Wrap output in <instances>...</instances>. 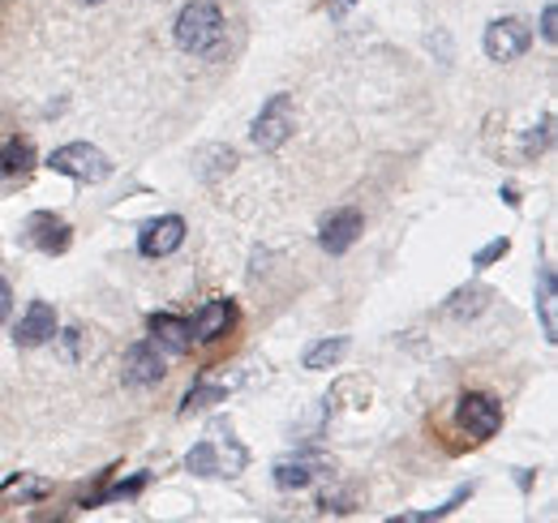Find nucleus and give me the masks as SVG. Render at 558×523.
Segmentation results:
<instances>
[{"label":"nucleus","instance_id":"1a4fd4ad","mask_svg":"<svg viewBox=\"0 0 558 523\" xmlns=\"http://www.w3.org/2000/svg\"><path fill=\"white\" fill-rule=\"evenodd\" d=\"M361 228H365V219H361V210H356V206L331 210V215L318 223V245H323L331 258H340V254H349L352 245H356Z\"/></svg>","mask_w":558,"mask_h":523},{"label":"nucleus","instance_id":"ddd939ff","mask_svg":"<svg viewBox=\"0 0 558 523\" xmlns=\"http://www.w3.org/2000/svg\"><path fill=\"white\" fill-rule=\"evenodd\" d=\"M31 168H35V146H31V137H9V142H0V181H22V177H31Z\"/></svg>","mask_w":558,"mask_h":523},{"label":"nucleus","instance_id":"7ed1b4c3","mask_svg":"<svg viewBox=\"0 0 558 523\" xmlns=\"http://www.w3.org/2000/svg\"><path fill=\"white\" fill-rule=\"evenodd\" d=\"M292 133H296V104H292V95L279 90V95H271V99L263 104V112L254 117L250 137H254L258 150H279Z\"/></svg>","mask_w":558,"mask_h":523},{"label":"nucleus","instance_id":"dca6fc26","mask_svg":"<svg viewBox=\"0 0 558 523\" xmlns=\"http://www.w3.org/2000/svg\"><path fill=\"white\" fill-rule=\"evenodd\" d=\"M349 339L344 335H336V339H318V343H310L305 348V356H301V365L305 369H336L344 356H349Z\"/></svg>","mask_w":558,"mask_h":523},{"label":"nucleus","instance_id":"393cba45","mask_svg":"<svg viewBox=\"0 0 558 523\" xmlns=\"http://www.w3.org/2000/svg\"><path fill=\"white\" fill-rule=\"evenodd\" d=\"M352 4H356V0H331V13H336V17H344Z\"/></svg>","mask_w":558,"mask_h":523},{"label":"nucleus","instance_id":"f257e3e1","mask_svg":"<svg viewBox=\"0 0 558 523\" xmlns=\"http://www.w3.org/2000/svg\"><path fill=\"white\" fill-rule=\"evenodd\" d=\"M177 48L185 57H198V61H215L228 44V17L215 0H190L181 13H177Z\"/></svg>","mask_w":558,"mask_h":523},{"label":"nucleus","instance_id":"a211bd4d","mask_svg":"<svg viewBox=\"0 0 558 523\" xmlns=\"http://www.w3.org/2000/svg\"><path fill=\"white\" fill-rule=\"evenodd\" d=\"M469 498H473V485H460V489H456V494H451V498H447L442 507H434V511H404V515H396V523H434V520H447V515H451V511H456L460 502H469Z\"/></svg>","mask_w":558,"mask_h":523},{"label":"nucleus","instance_id":"0eeeda50","mask_svg":"<svg viewBox=\"0 0 558 523\" xmlns=\"http://www.w3.org/2000/svg\"><path fill=\"white\" fill-rule=\"evenodd\" d=\"M185 219L181 215H159V219H150V223H142L138 232V254L142 258H168V254H177L181 245H185Z\"/></svg>","mask_w":558,"mask_h":523},{"label":"nucleus","instance_id":"9b49d317","mask_svg":"<svg viewBox=\"0 0 558 523\" xmlns=\"http://www.w3.org/2000/svg\"><path fill=\"white\" fill-rule=\"evenodd\" d=\"M232 327H236V305H232V301H223V296L207 301V305L190 318V330H194V339H198V343H215V339H223Z\"/></svg>","mask_w":558,"mask_h":523},{"label":"nucleus","instance_id":"4468645a","mask_svg":"<svg viewBox=\"0 0 558 523\" xmlns=\"http://www.w3.org/2000/svg\"><path fill=\"white\" fill-rule=\"evenodd\" d=\"M555 301H558L555 266H550V262H542V270H537V314H542V330H546V339H550V343H555V339H558Z\"/></svg>","mask_w":558,"mask_h":523},{"label":"nucleus","instance_id":"9d476101","mask_svg":"<svg viewBox=\"0 0 558 523\" xmlns=\"http://www.w3.org/2000/svg\"><path fill=\"white\" fill-rule=\"evenodd\" d=\"M52 339H57V309L48 301H31L26 314H22V323L13 327V343L17 348H44Z\"/></svg>","mask_w":558,"mask_h":523},{"label":"nucleus","instance_id":"aec40b11","mask_svg":"<svg viewBox=\"0 0 558 523\" xmlns=\"http://www.w3.org/2000/svg\"><path fill=\"white\" fill-rule=\"evenodd\" d=\"M228 391L223 387H210V382H198V387H190L185 394V403H181V412H198V408H210V403H223Z\"/></svg>","mask_w":558,"mask_h":523},{"label":"nucleus","instance_id":"a878e982","mask_svg":"<svg viewBox=\"0 0 558 523\" xmlns=\"http://www.w3.org/2000/svg\"><path fill=\"white\" fill-rule=\"evenodd\" d=\"M90 4H99V0H90Z\"/></svg>","mask_w":558,"mask_h":523},{"label":"nucleus","instance_id":"20e7f679","mask_svg":"<svg viewBox=\"0 0 558 523\" xmlns=\"http://www.w3.org/2000/svg\"><path fill=\"white\" fill-rule=\"evenodd\" d=\"M456 425H460L473 442H489V438L502 429V403L486 391L460 394V403H456Z\"/></svg>","mask_w":558,"mask_h":523},{"label":"nucleus","instance_id":"412c9836","mask_svg":"<svg viewBox=\"0 0 558 523\" xmlns=\"http://www.w3.org/2000/svg\"><path fill=\"white\" fill-rule=\"evenodd\" d=\"M507 254H511V241H507V236H498V241H489L486 250H477L473 266H477V270H486V266H494V262L507 258Z\"/></svg>","mask_w":558,"mask_h":523},{"label":"nucleus","instance_id":"f03ea898","mask_svg":"<svg viewBox=\"0 0 558 523\" xmlns=\"http://www.w3.org/2000/svg\"><path fill=\"white\" fill-rule=\"evenodd\" d=\"M48 168L57 177L77 181V185H99V181L112 177V159L99 146H90V142H65V146H57L48 155Z\"/></svg>","mask_w":558,"mask_h":523},{"label":"nucleus","instance_id":"4be33fe9","mask_svg":"<svg viewBox=\"0 0 558 523\" xmlns=\"http://www.w3.org/2000/svg\"><path fill=\"white\" fill-rule=\"evenodd\" d=\"M550 130H555V121L546 117V121H542V130H533L529 137H524V155H529V159H533V155H542V150L550 146Z\"/></svg>","mask_w":558,"mask_h":523},{"label":"nucleus","instance_id":"f8f14e48","mask_svg":"<svg viewBox=\"0 0 558 523\" xmlns=\"http://www.w3.org/2000/svg\"><path fill=\"white\" fill-rule=\"evenodd\" d=\"M146 330H150V339H155L163 352H172V356H185V352L194 348L190 318H177V314H150V318H146Z\"/></svg>","mask_w":558,"mask_h":523},{"label":"nucleus","instance_id":"39448f33","mask_svg":"<svg viewBox=\"0 0 558 523\" xmlns=\"http://www.w3.org/2000/svg\"><path fill=\"white\" fill-rule=\"evenodd\" d=\"M482 48H486L489 61L507 65V61H520L529 48H533V31L524 17H494L482 35Z\"/></svg>","mask_w":558,"mask_h":523},{"label":"nucleus","instance_id":"b1692460","mask_svg":"<svg viewBox=\"0 0 558 523\" xmlns=\"http://www.w3.org/2000/svg\"><path fill=\"white\" fill-rule=\"evenodd\" d=\"M9 314H13V288L0 279V327L9 323Z\"/></svg>","mask_w":558,"mask_h":523},{"label":"nucleus","instance_id":"6e6552de","mask_svg":"<svg viewBox=\"0 0 558 523\" xmlns=\"http://www.w3.org/2000/svg\"><path fill=\"white\" fill-rule=\"evenodd\" d=\"M26 245H35V250L48 254V258L65 254L73 245L70 219H61V215H52V210H35V215L26 219Z\"/></svg>","mask_w":558,"mask_h":523},{"label":"nucleus","instance_id":"5701e85b","mask_svg":"<svg viewBox=\"0 0 558 523\" xmlns=\"http://www.w3.org/2000/svg\"><path fill=\"white\" fill-rule=\"evenodd\" d=\"M542 39H546V44H558V4L555 0L542 9Z\"/></svg>","mask_w":558,"mask_h":523},{"label":"nucleus","instance_id":"f3484780","mask_svg":"<svg viewBox=\"0 0 558 523\" xmlns=\"http://www.w3.org/2000/svg\"><path fill=\"white\" fill-rule=\"evenodd\" d=\"M185 467L194 476H232L228 463H223V447L219 442H198L190 455H185Z\"/></svg>","mask_w":558,"mask_h":523},{"label":"nucleus","instance_id":"423d86ee","mask_svg":"<svg viewBox=\"0 0 558 523\" xmlns=\"http://www.w3.org/2000/svg\"><path fill=\"white\" fill-rule=\"evenodd\" d=\"M168 378V352L155 339H138L125 348V387L134 391H150Z\"/></svg>","mask_w":558,"mask_h":523},{"label":"nucleus","instance_id":"6ab92c4d","mask_svg":"<svg viewBox=\"0 0 558 523\" xmlns=\"http://www.w3.org/2000/svg\"><path fill=\"white\" fill-rule=\"evenodd\" d=\"M146 481H150L146 472H138V476H130V481H117V485H112L108 494H99V498H86L82 507H104V502H121V498H138L142 489H146Z\"/></svg>","mask_w":558,"mask_h":523},{"label":"nucleus","instance_id":"2eb2a0df","mask_svg":"<svg viewBox=\"0 0 558 523\" xmlns=\"http://www.w3.org/2000/svg\"><path fill=\"white\" fill-rule=\"evenodd\" d=\"M327 467L314 463V459H283L276 463V485L279 489H310Z\"/></svg>","mask_w":558,"mask_h":523}]
</instances>
